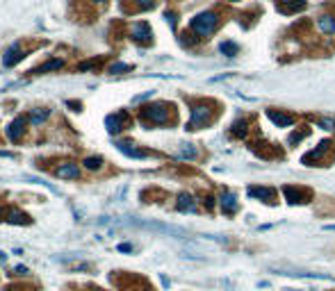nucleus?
I'll return each mask as SVG.
<instances>
[{
	"label": "nucleus",
	"instance_id": "f257e3e1",
	"mask_svg": "<svg viewBox=\"0 0 335 291\" xmlns=\"http://www.w3.org/2000/svg\"><path fill=\"white\" fill-rule=\"evenodd\" d=\"M217 25H219V16H217L215 11H201V14H196V16L189 21L192 32H196L199 37H210L217 30Z\"/></svg>",
	"mask_w": 335,
	"mask_h": 291
},
{
	"label": "nucleus",
	"instance_id": "f03ea898",
	"mask_svg": "<svg viewBox=\"0 0 335 291\" xmlns=\"http://www.w3.org/2000/svg\"><path fill=\"white\" fill-rule=\"evenodd\" d=\"M139 119L148 125H167L169 123V105H164V103L146 105V107H141Z\"/></svg>",
	"mask_w": 335,
	"mask_h": 291
},
{
	"label": "nucleus",
	"instance_id": "7ed1b4c3",
	"mask_svg": "<svg viewBox=\"0 0 335 291\" xmlns=\"http://www.w3.org/2000/svg\"><path fill=\"white\" fill-rule=\"evenodd\" d=\"M210 119H212V109L208 107V105H196V107L192 109V119H189L187 130H199V128H203V125H206Z\"/></svg>",
	"mask_w": 335,
	"mask_h": 291
},
{
	"label": "nucleus",
	"instance_id": "20e7f679",
	"mask_svg": "<svg viewBox=\"0 0 335 291\" xmlns=\"http://www.w3.org/2000/svg\"><path fill=\"white\" fill-rule=\"evenodd\" d=\"M139 225L148 227V230H155V232H162V234H171V237H180V239L187 237V230H183V227H178V225H169V223L151 221V223H139Z\"/></svg>",
	"mask_w": 335,
	"mask_h": 291
},
{
	"label": "nucleus",
	"instance_id": "39448f33",
	"mask_svg": "<svg viewBox=\"0 0 335 291\" xmlns=\"http://www.w3.org/2000/svg\"><path fill=\"white\" fill-rule=\"evenodd\" d=\"M125 125H128V114H125V112L110 114L108 119H105V128H108L110 135H119Z\"/></svg>",
	"mask_w": 335,
	"mask_h": 291
},
{
	"label": "nucleus",
	"instance_id": "423d86ee",
	"mask_svg": "<svg viewBox=\"0 0 335 291\" xmlns=\"http://www.w3.org/2000/svg\"><path fill=\"white\" fill-rule=\"evenodd\" d=\"M27 121H30V116H16V119L9 123V128H7V137H9V141H21V137L25 135V125Z\"/></svg>",
	"mask_w": 335,
	"mask_h": 291
},
{
	"label": "nucleus",
	"instance_id": "0eeeda50",
	"mask_svg": "<svg viewBox=\"0 0 335 291\" xmlns=\"http://www.w3.org/2000/svg\"><path fill=\"white\" fill-rule=\"evenodd\" d=\"M219 205H222L223 214H235L239 210V203H237V196L232 194V191H223L219 196Z\"/></svg>",
	"mask_w": 335,
	"mask_h": 291
},
{
	"label": "nucleus",
	"instance_id": "6e6552de",
	"mask_svg": "<svg viewBox=\"0 0 335 291\" xmlns=\"http://www.w3.org/2000/svg\"><path fill=\"white\" fill-rule=\"evenodd\" d=\"M130 34H132L135 41H141V43H151V39H153V32H151V25H148V23H135L132 30H130Z\"/></svg>",
	"mask_w": 335,
	"mask_h": 291
},
{
	"label": "nucleus",
	"instance_id": "1a4fd4ad",
	"mask_svg": "<svg viewBox=\"0 0 335 291\" xmlns=\"http://www.w3.org/2000/svg\"><path fill=\"white\" fill-rule=\"evenodd\" d=\"M329 148H331L329 141H322V144H319L317 148H315V150H310V152H306V155H303L301 162H303V164H308V166H313V162H319V159H322V157H324L326 152H329Z\"/></svg>",
	"mask_w": 335,
	"mask_h": 291
},
{
	"label": "nucleus",
	"instance_id": "9d476101",
	"mask_svg": "<svg viewBox=\"0 0 335 291\" xmlns=\"http://www.w3.org/2000/svg\"><path fill=\"white\" fill-rule=\"evenodd\" d=\"M267 119H269L274 125H278V128H292L294 125V119L290 116V114L276 112V109H267Z\"/></svg>",
	"mask_w": 335,
	"mask_h": 291
},
{
	"label": "nucleus",
	"instance_id": "9b49d317",
	"mask_svg": "<svg viewBox=\"0 0 335 291\" xmlns=\"http://www.w3.org/2000/svg\"><path fill=\"white\" fill-rule=\"evenodd\" d=\"M23 57H25V55L21 53V43H14V46H9V48H7L5 57H2V64H5L7 69H11V66L18 64Z\"/></svg>",
	"mask_w": 335,
	"mask_h": 291
},
{
	"label": "nucleus",
	"instance_id": "f8f14e48",
	"mask_svg": "<svg viewBox=\"0 0 335 291\" xmlns=\"http://www.w3.org/2000/svg\"><path fill=\"white\" fill-rule=\"evenodd\" d=\"M55 173H57V178H64V180H78L80 178V168H78L76 164H71V162L60 164Z\"/></svg>",
	"mask_w": 335,
	"mask_h": 291
},
{
	"label": "nucleus",
	"instance_id": "ddd939ff",
	"mask_svg": "<svg viewBox=\"0 0 335 291\" xmlns=\"http://www.w3.org/2000/svg\"><path fill=\"white\" fill-rule=\"evenodd\" d=\"M116 148H119L123 155L135 157V159H144V157H148V152H144V150H139V148H135V144H130V141H119V144H116Z\"/></svg>",
	"mask_w": 335,
	"mask_h": 291
},
{
	"label": "nucleus",
	"instance_id": "4468645a",
	"mask_svg": "<svg viewBox=\"0 0 335 291\" xmlns=\"http://www.w3.org/2000/svg\"><path fill=\"white\" fill-rule=\"evenodd\" d=\"M278 273L283 275H292V278H315V280H333L331 275L326 273H310V271H285V269H278Z\"/></svg>",
	"mask_w": 335,
	"mask_h": 291
},
{
	"label": "nucleus",
	"instance_id": "2eb2a0df",
	"mask_svg": "<svg viewBox=\"0 0 335 291\" xmlns=\"http://www.w3.org/2000/svg\"><path fill=\"white\" fill-rule=\"evenodd\" d=\"M249 196L251 198H260V200H267V203H271L276 196V189L271 187H251L249 189Z\"/></svg>",
	"mask_w": 335,
	"mask_h": 291
},
{
	"label": "nucleus",
	"instance_id": "dca6fc26",
	"mask_svg": "<svg viewBox=\"0 0 335 291\" xmlns=\"http://www.w3.org/2000/svg\"><path fill=\"white\" fill-rule=\"evenodd\" d=\"M176 207H178V212H196V200L189 194H180Z\"/></svg>",
	"mask_w": 335,
	"mask_h": 291
},
{
	"label": "nucleus",
	"instance_id": "f3484780",
	"mask_svg": "<svg viewBox=\"0 0 335 291\" xmlns=\"http://www.w3.org/2000/svg\"><path fill=\"white\" fill-rule=\"evenodd\" d=\"M278 5H281V11L283 14H292V11H299L306 7L303 0H278Z\"/></svg>",
	"mask_w": 335,
	"mask_h": 291
},
{
	"label": "nucleus",
	"instance_id": "a211bd4d",
	"mask_svg": "<svg viewBox=\"0 0 335 291\" xmlns=\"http://www.w3.org/2000/svg\"><path fill=\"white\" fill-rule=\"evenodd\" d=\"M283 194H285V198H287V203H306V198H303V191L301 189H294V187H283Z\"/></svg>",
	"mask_w": 335,
	"mask_h": 291
},
{
	"label": "nucleus",
	"instance_id": "6ab92c4d",
	"mask_svg": "<svg viewBox=\"0 0 335 291\" xmlns=\"http://www.w3.org/2000/svg\"><path fill=\"white\" fill-rule=\"evenodd\" d=\"M317 25H319V30H322L324 34H333V32H335V18L331 16V14L319 16V18H317Z\"/></svg>",
	"mask_w": 335,
	"mask_h": 291
},
{
	"label": "nucleus",
	"instance_id": "aec40b11",
	"mask_svg": "<svg viewBox=\"0 0 335 291\" xmlns=\"http://www.w3.org/2000/svg\"><path fill=\"white\" fill-rule=\"evenodd\" d=\"M64 66V62L62 60H50V62H46V64H41L39 69H34L32 73L34 75H41V73H48V71H57V69H62Z\"/></svg>",
	"mask_w": 335,
	"mask_h": 291
},
{
	"label": "nucleus",
	"instance_id": "412c9836",
	"mask_svg": "<svg viewBox=\"0 0 335 291\" xmlns=\"http://www.w3.org/2000/svg\"><path fill=\"white\" fill-rule=\"evenodd\" d=\"M7 221H9V223H16V225H27V223H30V216L23 214L21 210H11L9 216H7Z\"/></svg>",
	"mask_w": 335,
	"mask_h": 291
},
{
	"label": "nucleus",
	"instance_id": "4be33fe9",
	"mask_svg": "<svg viewBox=\"0 0 335 291\" xmlns=\"http://www.w3.org/2000/svg\"><path fill=\"white\" fill-rule=\"evenodd\" d=\"M196 155H199V150H196L192 144H183L180 146V150H178V159H196Z\"/></svg>",
	"mask_w": 335,
	"mask_h": 291
},
{
	"label": "nucleus",
	"instance_id": "5701e85b",
	"mask_svg": "<svg viewBox=\"0 0 335 291\" xmlns=\"http://www.w3.org/2000/svg\"><path fill=\"white\" fill-rule=\"evenodd\" d=\"M219 50H222V55H226V57H235V55L239 53V46L235 41H223L222 46H219Z\"/></svg>",
	"mask_w": 335,
	"mask_h": 291
},
{
	"label": "nucleus",
	"instance_id": "b1692460",
	"mask_svg": "<svg viewBox=\"0 0 335 291\" xmlns=\"http://www.w3.org/2000/svg\"><path fill=\"white\" fill-rule=\"evenodd\" d=\"M50 116V109H37V112H32L30 114V121H32L34 125H39V123H43V121Z\"/></svg>",
	"mask_w": 335,
	"mask_h": 291
},
{
	"label": "nucleus",
	"instance_id": "393cba45",
	"mask_svg": "<svg viewBox=\"0 0 335 291\" xmlns=\"http://www.w3.org/2000/svg\"><path fill=\"white\" fill-rule=\"evenodd\" d=\"M82 164H85V168H89V171H98V168L103 166V157H96V155H94V157H87Z\"/></svg>",
	"mask_w": 335,
	"mask_h": 291
},
{
	"label": "nucleus",
	"instance_id": "a878e982",
	"mask_svg": "<svg viewBox=\"0 0 335 291\" xmlns=\"http://www.w3.org/2000/svg\"><path fill=\"white\" fill-rule=\"evenodd\" d=\"M232 135L235 137L246 135V121H235V123H232Z\"/></svg>",
	"mask_w": 335,
	"mask_h": 291
},
{
	"label": "nucleus",
	"instance_id": "bb28decb",
	"mask_svg": "<svg viewBox=\"0 0 335 291\" xmlns=\"http://www.w3.org/2000/svg\"><path fill=\"white\" fill-rule=\"evenodd\" d=\"M101 62H103L101 57H98V60H92V62H82V64L78 66V71H92V69H96Z\"/></svg>",
	"mask_w": 335,
	"mask_h": 291
},
{
	"label": "nucleus",
	"instance_id": "cd10ccee",
	"mask_svg": "<svg viewBox=\"0 0 335 291\" xmlns=\"http://www.w3.org/2000/svg\"><path fill=\"white\" fill-rule=\"evenodd\" d=\"M130 69H132L130 64H121V62H119V64L110 66V73H114V75H116V73H123V71H130Z\"/></svg>",
	"mask_w": 335,
	"mask_h": 291
},
{
	"label": "nucleus",
	"instance_id": "c85d7f7f",
	"mask_svg": "<svg viewBox=\"0 0 335 291\" xmlns=\"http://www.w3.org/2000/svg\"><path fill=\"white\" fill-rule=\"evenodd\" d=\"M317 125H319V128H324V130H335V121L333 119H319Z\"/></svg>",
	"mask_w": 335,
	"mask_h": 291
},
{
	"label": "nucleus",
	"instance_id": "c756f323",
	"mask_svg": "<svg viewBox=\"0 0 335 291\" xmlns=\"http://www.w3.org/2000/svg\"><path fill=\"white\" fill-rule=\"evenodd\" d=\"M119 253H132V246L130 243H119Z\"/></svg>",
	"mask_w": 335,
	"mask_h": 291
},
{
	"label": "nucleus",
	"instance_id": "7c9ffc66",
	"mask_svg": "<svg viewBox=\"0 0 335 291\" xmlns=\"http://www.w3.org/2000/svg\"><path fill=\"white\" fill-rule=\"evenodd\" d=\"M137 2H139V5L144 7V9H148V7H153V0H137Z\"/></svg>",
	"mask_w": 335,
	"mask_h": 291
},
{
	"label": "nucleus",
	"instance_id": "2f4dec72",
	"mask_svg": "<svg viewBox=\"0 0 335 291\" xmlns=\"http://www.w3.org/2000/svg\"><path fill=\"white\" fill-rule=\"evenodd\" d=\"M11 273H16V275H25V273H27V269H25V266H16V269L11 271Z\"/></svg>",
	"mask_w": 335,
	"mask_h": 291
},
{
	"label": "nucleus",
	"instance_id": "473e14b6",
	"mask_svg": "<svg viewBox=\"0 0 335 291\" xmlns=\"http://www.w3.org/2000/svg\"><path fill=\"white\" fill-rule=\"evenodd\" d=\"M167 21H169V23H171V27H173V25H176V16H173V14H169V11H167Z\"/></svg>",
	"mask_w": 335,
	"mask_h": 291
},
{
	"label": "nucleus",
	"instance_id": "72a5a7b5",
	"mask_svg": "<svg viewBox=\"0 0 335 291\" xmlns=\"http://www.w3.org/2000/svg\"><path fill=\"white\" fill-rule=\"evenodd\" d=\"M324 230L326 232H335V223H333V225H324Z\"/></svg>",
	"mask_w": 335,
	"mask_h": 291
},
{
	"label": "nucleus",
	"instance_id": "f704fd0d",
	"mask_svg": "<svg viewBox=\"0 0 335 291\" xmlns=\"http://www.w3.org/2000/svg\"><path fill=\"white\" fill-rule=\"evenodd\" d=\"M0 262H5V253H0Z\"/></svg>",
	"mask_w": 335,
	"mask_h": 291
},
{
	"label": "nucleus",
	"instance_id": "c9c22d12",
	"mask_svg": "<svg viewBox=\"0 0 335 291\" xmlns=\"http://www.w3.org/2000/svg\"><path fill=\"white\" fill-rule=\"evenodd\" d=\"M0 218H2V207H0Z\"/></svg>",
	"mask_w": 335,
	"mask_h": 291
},
{
	"label": "nucleus",
	"instance_id": "e433bc0d",
	"mask_svg": "<svg viewBox=\"0 0 335 291\" xmlns=\"http://www.w3.org/2000/svg\"><path fill=\"white\" fill-rule=\"evenodd\" d=\"M94 2H103V0H94Z\"/></svg>",
	"mask_w": 335,
	"mask_h": 291
}]
</instances>
